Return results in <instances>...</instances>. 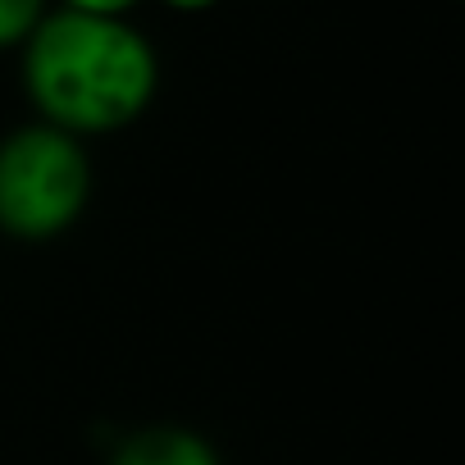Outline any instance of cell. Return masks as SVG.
Masks as SVG:
<instances>
[{
  "label": "cell",
  "instance_id": "277c9868",
  "mask_svg": "<svg viewBox=\"0 0 465 465\" xmlns=\"http://www.w3.org/2000/svg\"><path fill=\"white\" fill-rule=\"evenodd\" d=\"M51 0H0V51H19L46 19Z\"/></svg>",
  "mask_w": 465,
  "mask_h": 465
},
{
  "label": "cell",
  "instance_id": "6da1fadb",
  "mask_svg": "<svg viewBox=\"0 0 465 465\" xmlns=\"http://www.w3.org/2000/svg\"><path fill=\"white\" fill-rule=\"evenodd\" d=\"M19 78L42 124L83 142L124 133L160 92L155 42L133 19H96L51 5L19 46Z\"/></svg>",
  "mask_w": 465,
  "mask_h": 465
},
{
  "label": "cell",
  "instance_id": "5b68a950",
  "mask_svg": "<svg viewBox=\"0 0 465 465\" xmlns=\"http://www.w3.org/2000/svg\"><path fill=\"white\" fill-rule=\"evenodd\" d=\"M60 10H78V15H96V19H133L146 0H51Z\"/></svg>",
  "mask_w": 465,
  "mask_h": 465
},
{
  "label": "cell",
  "instance_id": "8992f818",
  "mask_svg": "<svg viewBox=\"0 0 465 465\" xmlns=\"http://www.w3.org/2000/svg\"><path fill=\"white\" fill-rule=\"evenodd\" d=\"M155 5H164V10H173V15H205V10L219 5V0H155Z\"/></svg>",
  "mask_w": 465,
  "mask_h": 465
},
{
  "label": "cell",
  "instance_id": "7a4b0ae2",
  "mask_svg": "<svg viewBox=\"0 0 465 465\" xmlns=\"http://www.w3.org/2000/svg\"><path fill=\"white\" fill-rule=\"evenodd\" d=\"M96 192L92 151L55 124H19L0 137V232L51 242L87 214Z\"/></svg>",
  "mask_w": 465,
  "mask_h": 465
},
{
  "label": "cell",
  "instance_id": "3957f363",
  "mask_svg": "<svg viewBox=\"0 0 465 465\" xmlns=\"http://www.w3.org/2000/svg\"><path fill=\"white\" fill-rule=\"evenodd\" d=\"M110 465H223V456L187 424H146L110 451Z\"/></svg>",
  "mask_w": 465,
  "mask_h": 465
}]
</instances>
